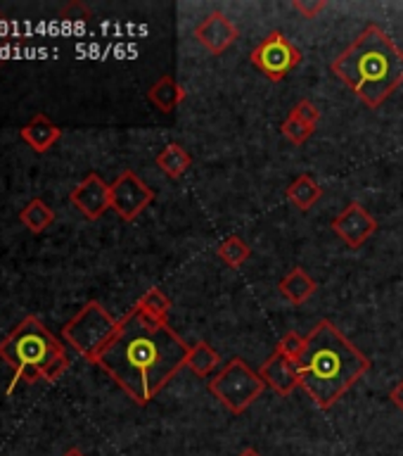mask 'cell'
Here are the masks:
<instances>
[{"instance_id": "6da1fadb", "label": "cell", "mask_w": 403, "mask_h": 456, "mask_svg": "<svg viewBox=\"0 0 403 456\" xmlns=\"http://www.w3.org/2000/svg\"><path fill=\"white\" fill-rule=\"evenodd\" d=\"M190 347L169 328L145 319L138 309L119 319V330L100 354V369L138 406H148L183 369Z\"/></svg>"}, {"instance_id": "7a4b0ae2", "label": "cell", "mask_w": 403, "mask_h": 456, "mask_svg": "<svg viewBox=\"0 0 403 456\" xmlns=\"http://www.w3.org/2000/svg\"><path fill=\"white\" fill-rule=\"evenodd\" d=\"M297 366L306 395L327 411L368 373L370 359L333 321L323 319L306 335V349Z\"/></svg>"}, {"instance_id": "3957f363", "label": "cell", "mask_w": 403, "mask_h": 456, "mask_svg": "<svg viewBox=\"0 0 403 456\" xmlns=\"http://www.w3.org/2000/svg\"><path fill=\"white\" fill-rule=\"evenodd\" d=\"M330 69L363 105L377 110L403 86V50L387 31L368 24L344 53L334 57Z\"/></svg>"}, {"instance_id": "277c9868", "label": "cell", "mask_w": 403, "mask_h": 456, "mask_svg": "<svg viewBox=\"0 0 403 456\" xmlns=\"http://www.w3.org/2000/svg\"><path fill=\"white\" fill-rule=\"evenodd\" d=\"M0 359L14 373V380L7 392H12L20 380L27 385H34L38 380L55 383L57 378L69 369L64 342L57 340L34 314L24 316L20 326L0 340Z\"/></svg>"}, {"instance_id": "5b68a950", "label": "cell", "mask_w": 403, "mask_h": 456, "mask_svg": "<svg viewBox=\"0 0 403 456\" xmlns=\"http://www.w3.org/2000/svg\"><path fill=\"white\" fill-rule=\"evenodd\" d=\"M117 330H119V321L114 319L100 302L91 299L88 305H84L74 314L69 323H64L62 340L69 342L85 362L98 363L100 354L114 340Z\"/></svg>"}, {"instance_id": "8992f818", "label": "cell", "mask_w": 403, "mask_h": 456, "mask_svg": "<svg viewBox=\"0 0 403 456\" xmlns=\"http://www.w3.org/2000/svg\"><path fill=\"white\" fill-rule=\"evenodd\" d=\"M209 392L226 406L230 413H245L249 406L254 404L259 395L263 392L266 383L262 376L247 366L242 356H233L216 376L209 380Z\"/></svg>"}, {"instance_id": "52a82bcc", "label": "cell", "mask_w": 403, "mask_h": 456, "mask_svg": "<svg viewBox=\"0 0 403 456\" xmlns=\"http://www.w3.org/2000/svg\"><path fill=\"white\" fill-rule=\"evenodd\" d=\"M252 64L262 71L263 77L280 84L290 71H294L302 62V50L283 34V31H270L249 55Z\"/></svg>"}, {"instance_id": "ba28073f", "label": "cell", "mask_w": 403, "mask_h": 456, "mask_svg": "<svg viewBox=\"0 0 403 456\" xmlns=\"http://www.w3.org/2000/svg\"><path fill=\"white\" fill-rule=\"evenodd\" d=\"M109 200H112V209L121 219L135 221L155 200V191L135 171L126 169L121 171L114 183H109Z\"/></svg>"}, {"instance_id": "9c48e42d", "label": "cell", "mask_w": 403, "mask_h": 456, "mask_svg": "<svg viewBox=\"0 0 403 456\" xmlns=\"http://www.w3.org/2000/svg\"><path fill=\"white\" fill-rule=\"evenodd\" d=\"M333 231L349 248L359 249L377 231V221L361 202H349L333 219Z\"/></svg>"}, {"instance_id": "30bf717a", "label": "cell", "mask_w": 403, "mask_h": 456, "mask_svg": "<svg viewBox=\"0 0 403 456\" xmlns=\"http://www.w3.org/2000/svg\"><path fill=\"white\" fill-rule=\"evenodd\" d=\"M69 200L71 205L77 207L78 212L84 214L88 221H98L107 209H112L109 185H107L98 174H88V176L69 192Z\"/></svg>"}, {"instance_id": "8fae6325", "label": "cell", "mask_w": 403, "mask_h": 456, "mask_svg": "<svg viewBox=\"0 0 403 456\" xmlns=\"http://www.w3.org/2000/svg\"><path fill=\"white\" fill-rule=\"evenodd\" d=\"M195 38L205 50H209L212 55H223L238 38L240 31L235 27L233 21L228 20L226 14L214 10L212 14H206L205 20L199 21L195 27Z\"/></svg>"}, {"instance_id": "7c38bea8", "label": "cell", "mask_w": 403, "mask_h": 456, "mask_svg": "<svg viewBox=\"0 0 403 456\" xmlns=\"http://www.w3.org/2000/svg\"><path fill=\"white\" fill-rule=\"evenodd\" d=\"M259 376L269 387L280 395V397H287L292 392L302 387V373H299L297 362H292L290 356L280 354V352H273L269 356V362L262 363V369H259Z\"/></svg>"}, {"instance_id": "4fadbf2b", "label": "cell", "mask_w": 403, "mask_h": 456, "mask_svg": "<svg viewBox=\"0 0 403 456\" xmlns=\"http://www.w3.org/2000/svg\"><path fill=\"white\" fill-rule=\"evenodd\" d=\"M20 135L28 148L43 155L62 138V128L57 126L55 121H50L45 114H36L34 119L20 128Z\"/></svg>"}, {"instance_id": "5bb4252c", "label": "cell", "mask_w": 403, "mask_h": 456, "mask_svg": "<svg viewBox=\"0 0 403 456\" xmlns=\"http://www.w3.org/2000/svg\"><path fill=\"white\" fill-rule=\"evenodd\" d=\"M185 95H188V93H185V88L178 84L173 77H162L148 91L149 102H152V105H155L157 110L164 114L176 112L178 105H181V102L185 100Z\"/></svg>"}, {"instance_id": "9a60e30c", "label": "cell", "mask_w": 403, "mask_h": 456, "mask_svg": "<svg viewBox=\"0 0 403 456\" xmlns=\"http://www.w3.org/2000/svg\"><path fill=\"white\" fill-rule=\"evenodd\" d=\"M278 290H280V295H283L290 305H304L306 299L318 290V285H316V281H313L302 266H294V269L280 281Z\"/></svg>"}, {"instance_id": "2e32d148", "label": "cell", "mask_w": 403, "mask_h": 456, "mask_svg": "<svg viewBox=\"0 0 403 456\" xmlns=\"http://www.w3.org/2000/svg\"><path fill=\"white\" fill-rule=\"evenodd\" d=\"M287 200H290L292 205L302 209V212H309L316 202L320 200L323 191H320V185L316 183V178L311 174H302L287 185V191H285Z\"/></svg>"}, {"instance_id": "e0dca14e", "label": "cell", "mask_w": 403, "mask_h": 456, "mask_svg": "<svg viewBox=\"0 0 403 456\" xmlns=\"http://www.w3.org/2000/svg\"><path fill=\"white\" fill-rule=\"evenodd\" d=\"M135 309L149 321L157 323H169V312H171V299L164 295L159 288H149L148 292H142L141 299L135 302Z\"/></svg>"}, {"instance_id": "ac0fdd59", "label": "cell", "mask_w": 403, "mask_h": 456, "mask_svg": "<svg viewBox=\"0 0 403 456\" xmlns=\"http://www.w3.org/2000/svg\"><path fill=\"white\" fill-rule=\"evenodd\" d=\"M192 157L188 155V150L178 142H169L166 148L157 155V167L166 174L169 178H181L185 171L190 169Z\"/></svg>"}, {"instance_id": "d6986e66", "label": "cell", "mask_w": 403, "mask_h": 456, "mask_svg": "<svg viewBox=\"0 0 403 456\" xmlns=\"http://www.w3.org/2000/svg\"><path fill=\"white\" fill-rule=\"evenodd\" d=\"M219 352H216L209 342L199 340L197 345H192L190 352H188V362H185V366H188L195 376L206 378L216 366H219Z\"/></svg>"}, {"instance_id": "ffe728a7", "label": "cell", "mask_w": 403, "mask_h": 456, "mask_svg": "<svg viewBox=\"0 0 403 456\" xmlns=\"http://www.w3.org/2000/svg\"><path fill=\"white\" fill-rule=\"evenodd\" d=\"M20 221L21 226L27 228V231H31V233H43V231L55 221V212H52L41 198H34L20 212Z\"/></svg>"}, {"instance_id": "44dd1931", "label": "cell", "mask_w": 403, "mask_h": 456, "mask_svg": "<svg viewBox=\"0 0 403 456\" xmlns=\"http://www.w3.org/2000/svg\"><path fill=\"white\" fill-rule=\"evenodd\" d=\"M216 252H219L221 262L228 264V266H233V269L242 266V264L252 256V249H249V245L242 240L240 235H230V238H226V240L221 242Z\"/></svg>"}, {"instance_id": "7402d4cb", "label": "cell", "mask_w": 403, "mask_h": 456, "mask_svg": "<svg viewBox=\"0 0 403 456\" xmlns=\"http://www.w3.org/2000/svg\"><path fill=\"white\" fill-rule=\"evenodd\" d=\"M280 134L287 138V141L292 142V145H304L309 138H311L313 134H316V128L309 126V124H304L302 119H297L294 114H287V119L280 124Z\"/></svg>"}, {"instance_id": "603a6c76", "label": "cell", "mask_w": 403, "mask_h": 456, "mask_svg": "<svg viewBox=\"0 0 403 456\" xmlns=\"http://www.w3.org/2000/svg\"><path fill=\"white\" fill-rule=\"evenodd\" d=\"M57 17L67 24H85V21L93 20V10L81 0H69L67 5L60 7Z\"/></svg>"}, {"instance_id": "cb8c5ba5", "label": "cell", "mask_w": 403, "mask_h": 456, "mask_svg": "<svg viewBox=\"0 0 403 456\" xmlns=\"http://www.w3.org/2000/svg\"><path fill=\"white\" fill-rule=\"evenodd\" d=\"M278 352L285 356H290L292 362H299V356L304 354L306 349V338L304 335L294 333V330H290V333L285 335L283 340L278 342Z\"/></svg>"}, {"instance_id": "d4e9b609", "label": "cell", "mask_w": 403, "mask_h": 456, "mask_svg": "<svg viewBox=\"0 0 403 456\" xmlns=\"http://www.w3.org/2000/svg\"><path fill=\"white\" fill-rule=\"evenodd\" d=\"M292 114L297 117V119H302L304 124H309V126H318L320 121V110L316 105H313L311 100H299L297 105L292 107Z\"/></svg>"}, {"instance_id": "484cf974", "label": "cell", "mask_w": 403, "mask_h": 456, "mask_svg": "<svg viewBox=\"0 0 403 456\" xmlns=\"http://www.w3.org/2000/svg\"><path fill=\"white\" fill-rule=\"evenodd\" d=\"M292 7L297 10L302 17H306V20H316L323 10L327 7L326 0H292Z\"/></svg>"}, {"instance_id": "4316f807", "label": "cell", "mask_w": 403, "mask_h": 456, "mask_svg": "<svg viewBox=\"0 0 403 456\" xmlns=\"http://www.w3.org/2000/svg\"><path fill=\"white\" fill-rule=\"evenodd\" d=\"M390 399L394 402V406H397V409H401L403 411V380L397 385V387H394V390L390 392Z\"/></svg>"}, {"instance_id": "83f0119b", "label": "cell", "mask_w": 403, "mask_h": 456, "mask_svg": "<svg viewBox=\"0 0 403 456\" xmlns=\"http://www.w3.org/2000/svg\"><path fill=\"white\" fill-rule=\"evenodd\" d=\"M7 27H10V21H7V14L0 10V38L7 34Z\"/></svg>"}, {"instance_id": "f1b7e54d", "label": "cell", "mask_w": 403, "mask_h": 456, "mask_svg": "<svg viewBox=\"0 0 403 456\" xmlns=\"http://www.w3.org/2000/svg\"><path fill=\"white\" fill-rule=\"evenodd\" d=\"M62 456H85V454H84V452H81V449L71 447V449H67V452H64Z\"/></svg>"}, {"instance_id": "f546056e", "label": "cell", "mask_w": 403, "mask_h": 456, "mask_svg": "<svg viewBox=\"0 0 403 456\" xmlns=\"http://www.w3.org/2000/svg\"><path fill=\"white\" fill-rule=\"evenodd\" d=\"M238 456H262V454H259L256 449L249 447V449H242V452H240V454H238Z\"/></svg>"}]
</instances>
